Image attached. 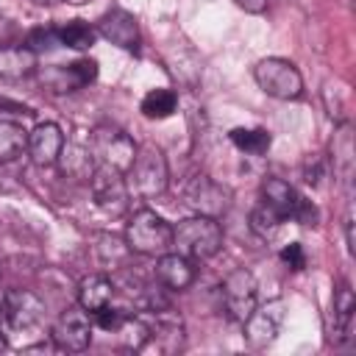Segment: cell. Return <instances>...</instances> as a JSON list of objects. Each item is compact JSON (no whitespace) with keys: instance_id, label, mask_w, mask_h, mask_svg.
I'll return each mask as SVG.
<instances>
[{"instance_id":"14","label":"cell","mask_w":356,"mask_h":356,"mask_svg":"<svg viewBox=\"0 0 356 356\" xmlns=\"http://www.w3.org/2000/svg\"><path fill=\"white\" fill-rule=\"evenodd\" d=\"M95 31L106 42H111V44H117L122 50H136V44H139V22H136V17L131 11H125L120 6L108 8L97 19V28Z\"/></svg>"},{"instance_id":"13","label":"cell","mask_w":356,"mask_h":356,"mask_svg":"<svg viewBox=\"0 0 356 356\" xmlns=\"http://www.w3.org/2000/svg\"><path fill=\"white\" fill-rule=\"evenodd\" d=\"M53 342H56V348L72 350V353H81V350L89 348V342H92V320H89L83 306H72L56 320Z\"/></svg>"},{"instance_id":"11","label":"cell","mask_w":356,"mask_h":356,"mask_svg":"<svg viewBox=\"0 0 356 356\" xmlns=\"http://www.w3.org/2000/svg\"><path fill=\"white\" fill-rule=\"evenodd\" d=\"M284 300H267L250 312V317L242 323L245 325V339L250 348H267L275 342L281 325H284Z\"/></svg>"},{"instance_id":"39","label":"cell","mask_w":356,"mask_h":356,"mask_svg":"<svg viewBox=\"0 0 356 356\" xmlns=\"http://www.w3.org/2000/svg\"><path fill=\"white\" fill-rule=\"evenodd\" d=\"M0 320H3V303H0Z\"/></svg>"},{"instance_id":"20","label":"cell","mask_w":356,"mask_h":356,"mask_svg":"<svg viewBox=\"0 0 356 356\" xmlns=\"http://www.w3.org/2000/svg\"><path fill=\"white\" fill-rule=\"evenodd\" d=\"M111 295H114V284L106 275L95 273V275H86L81 281V286H78V306H83L89 314H95V312H100L103 306L111 303Z\"/></svg>"},{"instance_id":"15","label":"cell","mask_w":356,"mask_h":356,"mask_svg":"<svg viewBox=\"0 0 356 356\" xmlns=\"http://www.w3.org/2000/svg\"><path fill=\"white\" fill-rule=\"evenodd\" d=\"M64 147V134L56 122H39L31 134H28V153L31 161L39 167H50L58 161V153Z\"/></svg>"},{"instance_id":"18","label":"cell","mask_w":356,"mask_h":356,"mask_svg":"<svg viewBox=\"0 0 356 356\" xmlns=\"http://www.w3.org/2000/svg\"><path fill=\"white\" fill-rule=\"evenodd\" d=\"M58 161H61V172L70 175V178H78V181H89V175H92L95 167H97L89 142H86V145H81V142L64 145L61 153H58Z\"/></svg>"},{"instance_id":"1","label":"cell","mask_w":356,"mask_h":356,"mask_svg":"<svg viewBox=\"0 0 356 356\" xmlns=\"http://www.w3.org/2000/svg\"><path fill=\"white\" fill-rule=\"evenodd\" d=\"M172 248H175V253L186 256L189 261H206L220 253L222 228L214 217L195 214L189 220H181L172 228Z\"/></svg>"},{"instance_id":"32","label":"cell","mask_w":356,"mask_h":356,"mask_svg":"<svg viewBox=\"0 0 356 356\" xmlns=\"http://www.w3.org/2000/svg\"><path fill=\"white\" fill-rule=\"evenodd\" d=\"M292 220H298L300 225H317V220H320V214H317V206L312 203V200H306V197H300L298 200V206H295V214H292Z\"/></svg>"},{"instance_id":"33","label":"cell","mask_w":356,"mask_h":356,"mask_svg":"<svg viewBox=\"0 0 356 356\" xmlns=\"http://www.w3.org/2000/svg\"><path fill=\"white\" fill-rule=\"evenodd\" d=\"M19 44V31L8 17H0V50Z\"/></svg>"},{"instance_id":"23","label":"cell","mask_w":356,"mask_h":356,"mask_svg":"<svg viewBox=\"0 0 356 356\" xmlns=\"http://www.w3.org/2000/svg\"><path fill=\"white\" fill-rule=\"evenodd\" d=\"M334 150V170L339 175V181L350 189V175H353V139H350V128L342 125L337 142L331 145Z\"/></svg>"},{"instance_id":"21","label":"cell","mask_w":356,"mask_h":356,"mask_svg":"<svg viewBox=\"0 0 356 356\" xmlns=\"http://www.w3.org/2000/svg\"><path fill=\"white\" fill-rule=\"evenodd\" d=\"M33 70H36V53L28 50L22 42L0 50V75L3 78L19 81V78H28Z\"/></svg>"},{"instance_id":"17","label":"cell","mask_w":356,"mask_h":356,"mask_svg":"<svg viewBox=\"0 0 356 356\" xmlns=\"http://www.w3.org/2000/svg\"><path fill=\"white\" fill-rule=\"evenodd\" d=\"M156 278L167 286V289H186L192 281H195V267L186 256L181 253H161L159 261H156Z\"/></svg>"},{"instance_id":"28","label":"cell","mask_w":356,"mask_h":356,"mask_svg":"<svg viewBox=\"0 0 356 356\" xmlns=\"http://www.w3.org/2000/svg\"><path fill=\"white\" fill-rule=\"evenodd\" d=\"M61 42H58V33H56V28H31L28 33H25V47L28 50H33L36 56L39 53H50L53 47H58Z\"/></svg>"},{"instance_id":"26","label":"cell","mask_w":356,"mask_h":356,"mask_svg":"<svg viewBox=\"0 0 356 356\" xmlns=\"http://www.w3.org/2000/svg\"><path fill=\"white\" fill-rule=\"evenodd\" d=\"M228 139H231L242 153H250V156L267 153V150H270V142H273L270 131H264V128H234V131L228 134Z\"/></svg>"},{"instance_id":"3","label":"cell","mask_w":356,"mask_h":356,"mask_svg":"<svg viewBox=\"0 0 356 356\" xmlns=\"http://www.w3.org/2000/svg\"><path fill=\"white\" fill-rule=\"evenodd\" d=\"M170 184V167L164 153L156 145H142L136 147L134 164L128 167V189H134L139 197H159L164 195Z\"/></svg>"},{"instance_id":"16","label":"cell","mask_w":356,"mask_h":356,"mask_svg":"<svg viewBox=\"0 0 356 356\" xmlns=\"http://www.w3.org/2000/svg\"><path fill=\"white\" fill-rule=\"evenodd\" d=\"M353 312H356V298L353 289L339 281L331 298V342H342L350 337V325H353Z\"/></svg>"},{"instance_id":"35","label":"cell","mask_w":356,"mask_h":356,"mask_svg":"<svg viewBox=\"0 0 356 356\" xmlns=\"http://www.w3.org/2000/svg\"><path fill=\"white\" fill-rule=\"evenodd\" d=\"M345 242H348V253L353 256L356 253V245H353V220L345 222Z\"/></svg>"},{"instance_id":"30","label":"cell","mask_w":356,"mask_h":356,"mask_svg":"<svg viewBox=\"0 0 356 356\" xmlns=\"http://www.w3.org/2000/svg\"><path fill=\"white\" fill-rule=\"evenodd\" d=\"M325 170H328L325 159L314 153V156H309V159L303 161V181H306V184H312V186H317V184L325 178Z\"/></svg>"},{"instance_id":"19","label":"cell","mask_w":356,"mask_h":356,"mask_svg":"<svg viewBox=\"0 0 356 356\" xmlns=\"http://www.w3.org/2000/svg\"><path fill=\"white\" fill-rule=\"evenodd\" d=\"M261 197H264V203L273 206L284 220H289V217L295 214V206H298V200H300V195H298L284 178H275V175H270V178L261 181Z\"/></svg>"},{"instance_id":"27","label":"cell","mask_w":356,"mask_h":356,"mask_svg":"<svg viewBox=\"0 0 356 356\" xmlns=\"http://www.w3.org/2000/svg\"><path fill=\"white\" fill-rule=\"evenodd\" d=\"M281 225H284V217L273 206H267L264 200L250 211V231L256 236H261V239H273Z\"/></svg>"},{"instance_id":"10","label":"cell","mask_w":356,"mask_h":356,"mask_svg":"<svg viewBox=\"0 0 356 356\" xmlns=\"http://www.w3.org/2000/svg\"><path fill=\"white\" fill-rule=\"evenodd\" d=\"M39 81L44 89H50L56 95H67V92H75L81 86H89L97 81V61L95 58H78L67 67H61V64L42 67Z\"/></svg>"},{"instance_id":"38","label":"cell","mask_w":356,"mask_h":356,"mask_svg":"<svg viewBox=\"0 0 356 356\" xmlns=\"http://www.w3.org/2000/svg\"><path fill=\"white\" fill-rule=\"evenodd\" d=\"M36 3H42V6H44V3H53V0H36Z\"/></svg>"},{"instance_id":"22","label":"cell","mask_w":356,"mask_h":356,"mask_svg":"<svg viewBox=\"0 0 356 356\" xmlns=\"http://www.w3.org/2000/svg\"><path fill=\"white\" fill-rule=\"evenodd\" d=\"M28 147V131L14 120H0V161H14Z\"/></svg>"},{"instance_id":"8","label":"cell","mask_w":356,"mask_h":356,"mask_svg":"<svg viewBox=\"0 0 356 356\" xmlns=\"http://www.w3.org/2000/svg\"><path fill=\"white\" fill-rule=\"evenodd\" d=\"M222 306L228 312V317L234 323H245L250 317V312L256 309V295H259V284H256V275L245 267H236L225 275L222 286Z\"/></svg>"},{"instance_id":"4","label":"cell","mask_w":356,"mask_h":356,"mask_svg":"<svg viewBox=\"0 0 356 356\" xmlns=\"http://www.w3.org/2000/svg\"><path fill=\"white\" fill-rule=\"evenodd\" d=\"M253 78L259 89L275 100H295L303 92V78L286 58H261L253 70Z\"/></svg>"},{"instance_id":"36","label":"cell","mask_w":356,"mask_h":356,"mask_svg":"<svg viewBox=\"0 0 356 356\" xmlns=\"http://www.w3.org/2000/svg\"><path fill=\"white\" fill-rule=\"evenodd\" d=\"M64 3H70V6H83V3H92V0H64Z\"/></svg>"},{"instance_id":"7","label":"cell","mask_w":356,"mask_h":356,"mask_svg":"<svg viewBox=\"0 0 356 356\" xmlns=\"http://www.w3.org/2000/svg\"><path fill=\"white\" fill-rule=\"evenodd\" d=\"M184 203L195 211V214H203V217H220L228 211V203H231V192L228 186H222L220 181H214L211 175L206 172H197L186 181L184 186Z\"/></svg>"},{"instance_id":"25","label":"cell","mask_w":356,"mask_h":356,"mask_svg":"<svg viewBox=\"0 0 356 356\" xmlns=\"http://www.w3.org/2000/svg\"><path fill=\"white\" fill-rule=\"evenodd\" d=\"M178 106V95L172 89H150L145 97H142V114L147 120H167Z\"/></svg>"},{"instance_id":"24","label":"cell","mask_w":356,"mask_h":356,"mask_svg":"<svg viewBox=\"0 0 356 356\" xmlns=\"http://www.w3.org/2000/svg\"><path fill=\"white\" fill-rule=\"evenodd\" d=\"M56 33H58V42L72 50H89L97 39V31L83 19H70L61 28H56Z\"/></svg>"},{"instance_id":"12","label":"cell","mask_w":356,"mask_h":356,"mask_svg":"<svg viewBox=\"0 0 356 356\" xmlns=\"http://www.w3.org/2000/svg\"><path fill=\"white\" fill-rule=\"evenodd\" d=\"M0 303H3V320L17 331H28L39 325L44 317V303L31 289H6Z\"/></svg>"},{"instance_id":"29","label":"cell","mask_w":356,"mask_h":356,"mask_svg":"<svg viewBox=\"0 0 356 356\" xmlns=\"http://www.w3.org/2000/svg\"><path fill=\"white\" fill-rule=\"evenodd\" d=\"M97 253H100V259L106 261V264H111V259H117V261H122V256H125V250H128V245H122L117 236H111V234H100L97 236Z\"/></svg>"},{"instance_id":"31","label":"cell","mask_w":356,"mask_h":356,"mask_svg":"<svg viewBox=\"0 0 356 356\" xmlns=\"http://www.w3.org/2000/svg\"><path fill=\"white\" fill-rule=\"evenodd\" d=\"M281 261H284L289 270H303V267H306L303 245H300V242H289V245L281 250Z\"/></svg>"},{"instance_id":"2","label":"cell","mask_w":356,"mask_h":356,"mask_svg":"<svg viewBox=\"0 0 356 356\" xmlns=\"http://www.w3.org/2000/svg\"><path fill=\"white\" fill-rule=\"evenodd\" d=\"M125 245L139 256H161L172 248V225L150 209H139L125 225Z\"/></svg>"},{"instance_id":"9","label":"cell","mask_w":356,"mask_h":356,"mask_svg":"<svg viewBox=\"0 0 356 356\" xmlns=\"http://www.w3.org/2000/svg\"><path fill=\"white\" fill-rule=\"evenodd\" d=\"M142 317L147 323V342L145 348H156L161 353H175L184 348V320L181 314L167 303L159 309H145Z\"/></svg>"},{"instance_id":"37","label":"cell","mask_w":356,"mask_h":356,"mask_svg":"<svg viewBox=\"0 0 356 356\" xmlns=\"http://www.w3.org/2000/svg\"><path fill=\"white\" fill-rule=\"evenodd\" d=\"M0 350H6V339H3V334H0Z\"/></svg>"},{"instance_id":"6","label":"cell","mask_w":356,"mask_h":356,"mask_svg":"<svg viewBox=\"0 0 356 356\" xmlns=\"http://www.w3.org/2000/svg\"><path fill=\"white\" fill-rule=\"evenodd\" d=\"M125 172L108 167V164H97L95 172L89 175V189L95 197V206L108 214V217H120L128 211V181L122 178Z\"/></svg>"},{"instance_id":"5","label":"cell","mask_w":356,"mask_h":356,"mask_svg":"<svg viewBox=\"0 0 356 356\" xmlns=\"http://www.w3.org/2000/svg\"><path fill=\"white\" fill-rule=\"evenodd\" d=\"M89 147L97 164H108L120 172H128L136 156V142L117 125H97L89 134Z\"/></svg>"},{"instance_id":"34","label":"cell","mask_w":356,"mask_h":356,"mask_svg":"<svg viewBox=\"0 0 356 356\" xmlns=\"http://www.w3.org/2000/svg\"><path fill=\"white\" fill-rule=\"evenodd\" d=\"M234 3H236L239 8H245L248 14H264L270 0H234Z\"/></svg>"}]
</instances>
